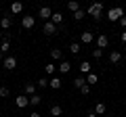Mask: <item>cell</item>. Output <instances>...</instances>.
Listing matches in <instances>:
<instances>
[{"label": "cell", "mask_w": 126, "mask_h": 117, "mask_svg": "<svg viewBox=\"0 0 126 117\" xmlns=\"http://www.w3.org/2000/svg\"><path fill=\"white\" fill-rule=\"evenodd\" d=\"M86 13H88L90 17H94L97 21H99V19L103 17V4H101V2H93V4L88 6V11H86Z\"/></svg>", "instance_id": "1"}, {"label": "cell", "mask_w": 126, "mask_h": 117, "mask_svg": "<svg viewBox=\"0 0 126 117\" xmlns=\"http://www.w3.org/2000/svg\"><path fill=\"white\" fill-rule=\"evenodd\" d=\"M124 15H126V13H124V9H122V6H113V9L107 11V19H109V21H120Z\"/></svg>", "instance_id": "2"}, {"label": "cell", "mask_w": 126, "mask_h": 117, "mask_svg": "<svg viewBox=\"0 0 126 117\" xmlns=\"http://www.w3.org/2000/svg\"><path fill=\"white\" fill-rule=\"evenodd\" d=\"M34 25H36V17H32V15L21 17V27L23 29H34Z\"/></svg>", "instance_id": "3"}, {"label": "cell", "mask_w": 126, "mask_h": 117, "mask_svg": "<svg viewBox=\"0 0 126 117\" xmlns=\"http://www.w3.org/2000/svg\"><path fill=\"white\" fill-rule=\"evenodd\" d=\"M38 17L46 23V21H50V17H53V11H50L48 6H40V9H38Z\"/></svg>", "instance_id": "4"}, {"label": "cell", "mask_w": 126, "mask_h": 117, "mask_svg": "<svg viewBox=\"0 0 126 117\" xmlns=\"http://www.w3.org/2000/svg\"><path fill=\"white\" fill-rule=\"evenodd\" d=\"M107 46H109V38L105 36V34H99V36H97V48L103 50V48H107Z\"/></svg>", "instance_id": "5"}, {"label": "cell", "mask_w": 126, "mask_h": 117, "mask_svg": "<svg viewBox=\"0 0 126 117\" xmlns=\"http://www.w3.org/2000/svg\"><path fill=\"white\" fill-rule=\"evenodd\" d=\"M2 65H4V69H9V71H13V69L17 67V58H15V57H4V61H2Z\"/></svg>", "instance_id": "6"}, {"label": "cell", "mask_w": 126, "mask_h": 117, "mask_svg": "<svg viewBox=\"0 0 126 117\" xmlns=\"http://www.w3.org/2000/svg\"><path fill=\"white\" fill-rule=\"evenodd\" d=\"M42 32H44L46 36H55V34H57V25H55V23H50V21H46L44 27H42Z\"/></svg>", "instance_id": "7"}, {"label": "cell", "mask_w": 126, "mask_h": 117, "mask_svg": "<svg viewBox=\"0 0 126 117\" xmlns=\"http://www.w3.org/2000/svg\"><path fill=\"white\" fill-rule=\"evenodd\" d=\"M15 105H17V107H19V109H25V107H27V105H30V98H27V96H25V94H19V96H17V98H15Z\"/></svg>", "instance_id": "8"}, {"label": "cell", "mask_w": 126, "mask_h": 117, "mask_svg": "<svg viewBox=\"0 0 126 117\" xmlns=\"http://www.w3.org/2000/svg\"><path fill=\"white\" fill-rule=\"evenodd\" d=\"M120 61H122V52H120V50H111V52H109V63L118 65Z\"/></svg>", "instance_id": "9"}, {"label": "cell", "mask_w": 126, "mask_h": 117, "mask_svg": "<svg viewBox=\"0 0 126 117\" xmlns=\"http://www.w3.org/2000/svg\"><path fill=\"white\" fill-rule=\"evenodd\" d=\"M11 25H13V21H11V17H9V15H4V17L0 19V29H2V32L11 29Z\"/></svg>", "instance_id": "10"}, {"label": "cell", "mask_w": 126, "mask_h": 117, "mask_svg": "<svg viewBox=\"0 0 126 117\" xmlns=\"http://www.w3.org/2000/svg\"><path fill=\"white\" fill-rule=\"evenodd\" d=\"M0 50H2L4 54L11 50V38H9V34H4V40L0 42Z\"/></svg>", "instance_id": "11"}, {"label": "cell", "mask_w": 126, "mask_h": 117, "mask_svg": "<svg viewBox=\"0 0 126 117\" xmlns=\"http://www.w3.org/2000/svg\"><path fill=\"white\" fill-rule=\"evenodd\" d=\"M23 94H25L27 98L34 96V94H36V84H25V86H23Z\"/></svg>", "instance_id": "12"}, {"label": "cell", "mask_w": 126, "mask_h": 117, "mask_svg": "<svg viewBox=\"0 0 126 117\" xmlns=\"http://www.w3.org/2000/svg\"><path fill=\"white\" fill-rule=\"evenodd\" d=\"M69 71H72V63H69V61H61V63H59V73L65 75V73H69Z\"/></svg>", "instance_id": "13"}, {"label": "cell", "mask_w": 126, "mask_h": 117, "mask_svg": "<svg viewBox=\"0 0 126 117\" xmlns=\"http://www.w3.org/2000/svg\"><path fill=\"white\" fill-rule=\"evenodd\" d=\"M105 111H107V105H105V103H97L94 109H93L94 115H105Z\"/></svg>", "instance_id": "14"}, {"label": "cell", "mask_w": 126, "mask_h": 117, "mask_svg": "<svg viewBox=\"0 0 126 117\" xmlns=\"http://www.w3.org/2000/svg\"><path fill=\"white\" fill-rule=\"evenodd\" d=\"M93 40H94L93 32H82V36H80V42H82V44H90Z\"/></svg>", "instance_id": "15"}, {"label": "cell", "mask_w": 126, "mask_h": 117, "mask_svg": "<svg viewBox=\"0 0 126 117\" xmlns=\"http://www.w3.org/2000/svg\"><path fill=\"white\" fill-rule=\"evenodd\" d=\"M48 86L53 88V90H59V88H61V77H59V75L50 77V80H48Z\"/></svg>", "instance_id": "16"}, {"label": "cell", "mask_w": 126, "mask_h": 117, "mask_svg": "<svg viewBox=\"0 0 126 117\" xmlns=\"http://www.w3.org/2000/svg\"><path fill=\"white\" fill-rule=\"evenodd\" d=\"M11 13H13V15L23 13V2H13V4H11Z\"/></svg>", "instance_id": "17"}, {"label": "cell", "mask_w": 126, "mask_h": 117, "mask_svg": "<svg viewBox=\"0 0 126 117\" xmlns=\"http://www.w3.org/2000/svg\"><path fill=\"white\" fill-rule=\"evenodd\" d=\"M50 115L53 117H61L63 115V107L61 105H53V107H50Z\"/></svg>", "instance_id": "18"}, {"label": "cell", "mask_w": 126, "mask_h": 117, "mask_svg": "<svg viewBox=\"0 0 126 117\" xmlns=\"http://www.w3.org/2000/svg\"><path fill=\"white\" fill-rule=\"evenodd\" d=\"M50 23H55V25H61V23H63V15H61V13H53Z\"/></svg>", "instance_id": "19"}, {"label": "cell", "mask_w": 126, "mask_h": 117, "mask_svg": "<svg viewBox=\"0 0 126 117\" xmlns=\"http://www.w3.org/2000/svg\"><path fill=\"white\" fill-rule=\"evenodd\" d=\"M90 69H93V67H90V63H88V61H82V63H80V73H86V75H88V73H90Z\"/></svg>", "instance_id": "20"}, {"label": "cell", "mask_w": 126, "mask_h": 117, "mask_svg": "<svg viewBox=\"0 0 126 117\" xmlns=\"http://www.w3.org/2000/svg\"><path fill=\"white\" fill-rule=\"evenodd\" d=\"M50 57H53L55 61H63V52H61L59 48H53V50H50Z\"/></svg>", "instance_id": "21"}, {"label": "cell", "mask_w": 126, "mask_h": 117, "mask_svg": "<svg viewBox=\"0 0 126 117\" xmlns=\"http://www.w3.org/2000/svg\"><path fill=\"white\" fill-rule=\"evenodd\" d=\"M84 84H86V77H82V75H78L76 80H74V86H76L78 90H80V88H82V86H84Z\"/></svg>", "instance_id": "22"}, {"label": "cell", "mask_w": 126, "mask_h": 117, "mask_svg": "<svg viewBox=\"0 0 126 117\" xmlns=\"http://www.w3.org/2000/svg\"><path fill=\"white\" fill-rule=\"evenodd\" d=\"M40 103H42V96H40V94H34V96H30V105H34V107H38Z\"/></svg>", "instance_id": "23"}, {"label": "cell", "mask_w": 126, "mask_h": 117, "mask_svg": "<svg viewBox=\"0 0 126 117\" xmlns=\"http://www.w3.org/2000/svg\"><path fill=\"white\" fill-rule=\"evenodd\" d=\"M86 84H88V86H90V84H97V73L90 71L88 75H86Z\"/></svg>", "instance_id": "24"}, {"label": "cell", "mask_w": 126, "mask_h": 117, "mask_svg": "<svg viewBox=\"0 0 126 117\" xmlns=\"http://www.w3.org/2000/svg\"><path fill=\"white\" fill-rule=\"evenodd\" d=\"M67 9L72 11V13H76V11H80V4H78L76 0H72V2H67Z\"/></svg>", "instance_id": "25"}, {"label": "cell", "mask_w": 126, "mask_h": 117, "mask_svg": "<svg viewBox=\"0 0 126 117\" xmlns=\"http://www.w3.org/2000/svg\"><path fill=\"white\" fill-rule=\"evenodd\" d=\"M69 52L78 54V52H80V44H78V42H72V44H69Z\"/></svg>", "instance_id": "26"}, {"label": "cell", "mask_w": 126, "mask_h": 117, "mask_svg": "<svg viewBox=\"0 0 126 117\" xmlns=\"http://www.w3.org/2000/svg\"><path fill=\"white\" fill-rule=\"evenodd\" d=\"M11 94V90L6 88V86H0V98H6V96Z\"/></svg>", "instance_id": "27"}, {"label": "cell", "mask_w": 126, "mask_h": 117, "mask_svg": "<svg viewBox=\"0 0 126 117\" xmlns=\"http://www.w3.org/2000/svg\"><path fill=\"white\" fill-rule=\"evenodd\" d=\"M44 69H46V75H55V65L53 63H46Z\"/></svg>", "instance_id": "28"}, {"label": "cell", "mask_w": 126, "mask_h": 117, "mask_svg": "<svg viewBox=\"0 0 126 117\" xmlns=\"http://www.w3.org/2000/svg\"><path fill=\"white\" fill-rule=\"evenodd\" d=\"M84 15H86V13L80 9V11H76V13H74V19H76V21H80V19H84Z\"/></svg>", "instance_id": "29"}, {"label": "cell", "mask_w": 126, "mask_h": 117, "mask_svg": "<svg viewBox=\"0 0 126 117\" xmlns=\"http://www.w3.org/2000/svg\"><path fill=\"white\" fill-rule=\"evenodd\" d=\"M36 84L40 86V88H46V86H48V80H46V77H40V80H38Z\"/></svg>", "instance_id": "30"}, {"label": "cell", "mask_w": 126, "mask_h": 117, "mask_svg": "<svg viewBox=\"0 0 126 117\" xmlns=\"http://www.w3.org/2000/svg\"><path fill=\"white\" fill-rule=\"evenodd\" d=\"M101 57H103V50L94 48V50H93V58H101Z\"/></svg>", "instance_id": "31"}, {"label": "cell", "mask_w": 126, "mask_h": 117, "mask_svg": "<svg viewBox=\"0 0 126 117\" xmlns=\"http://www.w3.org/2000/svg\"><path fill=\"white\" fill-rule=\"evenodd\" d=\"M80 92H82L84 96H86V94H90V86H88V84H84V86L80 88Z\"/></svg>", "instance_id": "32"}, {"label": "cell", "mask_w": 126, "mask_h": 117, "mask_svg": "<svg viewBox=\"0 0 126 117\" xmlns=\"http://www.w3.org/2000/svg\"><path fill=\"white\" fill-rule=\"evenodd\" d=\"M120 25H122V27H124V29H126V15H124V17H122V19H120Z\"/></svg>", "instance_id": "33"}, {"label": "cell", "mask_w": 126, "mask_h": 117, "mask_svg": "<svg viewBox=\"0 0 126 117\" xmlns=\"http://www.w3.org/2000/svg\"><path fill=\"white\" fill-rule=\"evenodd\" d=\"M120 40H122V42H124V44H126V29H124V32L120 34Z\"/></svg>", "instance_id": "34"}, {"label": "cell", "mask_w": 126, "mask_h": 117, "mask_svg": "<svg viewBox=\"0 0 126 117\" xmlns=\"http://www.w3.org/2000/svg\"><path fill=\"white\" fill-rule=\"evenodd\" d=\"M30 117H42V115H40L38 111H34V113H30Z\"/></svg>", "instance_id": "35"}, {"label": "cell", "mask_w": 126, "mask_h": 117, "mask_svg": "<svg viewBox=\"0 0 126 117\" xmlns=\"http://www.w3.org/2000/svg\"><path fill=\"white\" fill-rule=\"evenodd\" d=\"M4 40V32H2V29H0V42Z\"/></svg>", "instance_id": "36"}, {"label": "cell", "mask_w": 126, "mask_h": 117, "mask_svg": "<svg viewBox=\"0 0 126 117\" xmlns=\"http://www.w3.org/2000/svg\"><path fill=\"white\" fill-rule=\"evenodd\" d=\"M0 61H4V52L2 50H0Z\"/></svg>", "instance_id": "37"}, {"label": "cell", "mask_w": 126, "mask_h": 117, "mask_svg": "<svg viewBox=\"0 0 126 117\" xmlns=\"http://www.w3.org/2000/svg\"><path fill=\"white\" fill-rule=\"evenodd\" d=\"M86 117H97V115H94V113H93V111H90V113H88V115H86Z\"/></svg>", "instance_id": "38"}]
</instances>
